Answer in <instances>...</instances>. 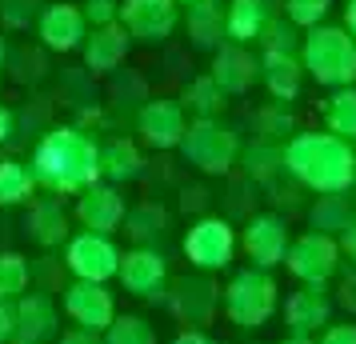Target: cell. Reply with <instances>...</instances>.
I'll use <instances>...</instances> for the list:
<instances>
[{
  "label": "cell",
  "instance_id": "obj_1",
  "mask_svg": "<svg viewBox=\"0 0 356 344\" xmlns=\"http://www.w3.org/2000/svg\"><path fill=\"white\" fill-rule=\"evenodd\" d=\"M33 177L52 197H81L100 177L97 140L72 124L49 129L33 148Z\"/></svg>",
  "mask_w": 356,
  "mask_h": 344
},
{
  "label": "cell",
  "instance_id": "obj_2",
  "mask_svg": "<svg viewBox=\"0 0 356 344\" xmlns=\"http://www.w3.org/2000/svg\"><path fill=\"white\" fill-rule=\"evenodd\" d=\"M289 168L316 193H340L353 181V152L332 136H300L289 148Z\"/></svg>",
  "mask_w": 356,
  "mask_h": 344
},
{
  "label": "cell",
  "instance_id": "obj_3",
  "mask_svg": "<svg viewBox=\"0 0 356 344\" xmlns=\"http://www.w3.org/2000/svg\"><path fill=\"white\" fill-rule=\"evenodd\" d=\"M225 316L236 328H264L280 309V288L268 268H241L225 288Z\"/></svg>",
  "mask_w": 356,
  "mask_h": 344
},
{
  "label": "cell",
  "instance_id": "obj_4",
  "mask_svg": "<svg viewBox=\"0 0 356 344\" xmlns=\"http://www.w3.org/2000/svg\"><path fill=\"white\" fill-rule=\"evenodd\" d=\"M168 312L184 328H204L216 320V312L225 304V288L212 280V272H188L168 284Z\"/></svg>",
  "mask_w": 356,
  "mask_h": 344
},
{
  "label": "cell",
  "instance_id": "obj_5",
  "mask_svg": "<svg viewBox=\"0 0 356 344\" xmlns=\"http://www.w3.org/2000/svg\"><path fill=\"white\" fill-rule=\"evenodd\" d=\"M120 248L113 245V236L100 232H76L65 245V268L72 272V280H92V284H108L113 277H120Z\"/></svg>",
  "mask_w": 356,
  "mask_h": 344
},
{
  "label": "cell",
  "instance_id": "obj_6",
  "mask_svg": "<svg viewBox=\"0 0 356 344\" xmlns=\"http://www.w3.org/2000/svg\"><path fill=\"white\" fill-rule=\"evenodd\" d=\"M232 252H236V232L220 216L196 220L188 229V236H184V256H188V264L196 272H220V268H228Z\"/></svg>",
  "mask_w": 356,
  "mask_h": 344
},
{
  "label": "cell",
  "instance_id": "obj_7",
  "mask_svg": "<svg viewBox=\"0 0 356 344\" xmlns=\"http://www.w3.org/2000/svg\"><path fill=\"white\" fill-rule=\"evenodd\" d=\"M60 304H65V316L72 320V328L100 332V336H104V332L113 328V320L120 316L113 293H108V284H92V280H72V284H65Z\"/></svg>",
  "mask_w": 356,
  "mask_h": 344
},
{
  "label": "cell",
  "instance_id": "obj_8",
  "mask_svg": "<svg viewBox=\"0 0 356 344\" xmlns=\"http://www.w3.org/2000/svg\"><path fill=\"white\" fill-rule=\"evenodd\" d=\"M284 264H289V272L300 280V284L324 288V284L340 272V245L332 236H324V232H305L300 240H292Z\"/></svg>",
  "mask_w": 356,
  "mask_h": 344
},
{
  "label": "cell",
  "instance_id": "obj_9",
  "mask_svg": "<svg viewBox=\"0 0 356 344\" xmlns=\"http://www.w3.org/2000/svg\"><path fill=\"white\" fill-rule=\"evenodd\" d=\"M116 280L136 300H148V304L168 300V261L156 248H129L120 256V277Z\"/></svg>",
  "mask_w": 356,
  "mask_h": 344
},
{
  "label": "cell",
  "instance_id": "obj_10",
  "mask_svg": "<svg viewBox=\"0 0 356 344\" xmlns=\"http://www.w3.org/2000/svg\"><path fill=\"white\" fill-rule=\"evenodd\" d=\"M180 148H184V156H188L196 168H204V172H225L228 161H232V152H236V140H232L220 124L196 120V124H188Z\"/></svg>",
  "mask_w": 356,
  "mask_h": 344
},
{
  "label": "cell",
  "instance_id": "obj_11",
  "mask_svg": "<svg viewBox=\"0 0 356 344\" xmlns=\"http://www.w3.org/2000/svg\"><path fill=\"white\" fill-rule=\"evenodd\" d=\"M72 216L81 220L84 232H100V236H113L120 224H124V197L116 193L113 184H92L76 197V208Z\"/></svg>",
  "mask_w": 356,
  "mask_h": 344
},
{
  "label": "cell",
  "instance_id": "obj_12",
  "mask_svg": "<svg viewBox=\"0 0 356 344\" xmlns=\"http://www.w3.org/2000/svg\"><path fill=\"white\" fill-rule=\"evenodd\" d=\"M24 232L29 240L40 248H56V245H68L72 240V216H68L65 200L60 197H36L29 204V216H24Z\"/></svg>",
  "mask_w": 356,
  "mask_h": 344
},
{
  "label": "cell",
  "instance_id": "obj_13",
  "mask_svg": "<svg viewBox=\"0 0 356 344\" xmlns=\"http://www.w3.org/2000/svg\"><path fill=\"white\" fill-rule=\"evenodd\" d=\"M332 320V296L316 288V284H300L296 293L284 300V325H289L292 336H312V332H324Z\"/></svg>",
  "mask_w": 356,
  "mask_h": 344
},
{
  "label": "cell",
  "instance_id": "obj_14",
  "mask_svg": "<svg viewBox=\"0 0 356 344\" xmlns=\"http://www.w3.org/2000/svg\"><path fill=\"white\" fill-rule=\"evenodd\" d=\"M244 252H248V261L257 264V268H273L289 256V224L280 220V216H252L248 220V229L241 236Z\"/></svg>",
  "mask_w": 356,
  "mask_h": 344
},
{
  "label": "cell",
  "instance_id": "obj_15",
  "mask_svg": "<svg viewBox=\"0 0 356 344\" xmlns=\"http://www.w3.org/2000/svg\"><path fill=\"white\" fill-rule=\"evenodd\" d=\"M60 336V309L52 293H24L17 300V341L44 344Z\"/></svg>",
  "mask_w": 356,
  "mask_h": 344
},
{
  "label": "cell",
  "instance_id": "obj_16",
  "mask_svg": "<svg viewBox=\"0 0 356 344\" xmlns=\"http://www.w3.org/2000/svg\"><path fill=\"white\" fill-rule=\"evenodd\" d=\"M84 13L81 8H72V4H49L40 20H36V36H40V44L52 52H72L76 44H84Z\"/></svg>",
  "mask_w": 356,
  "mask_h": 344
},
{
  "label": "cell",
  "instance_id": "obj_17",
  "mask_svg": "<svg viewBox=\"0 0 356 344\" xmlns=\"http://www.w3.org/2000/svg\"><path fill=\"white\" fill-rule=\"evenodd\" d=\"M136 129L145 136V145L152 148H172L184 140V113H180L172 100H152L140 108V120H136Z\"/></svg>",
  "mask_w": 356,
  "mask_h": 344
},
{
  "label": "cell",
  "instance_id": "obj_18",
  "mask_svg": "<svg viewBox=\"0 0 356 344\" xmlns=\"http://www.w3.org/2000/svg\"><path fill=\"white\" fill-rule=\"evenodd\" d=\"M124 28L140 40H161L172 28V4L168 0H129L124 4Z\"/></svg>",
  "mask_w": 356,
  "mask_h": 344
},
{
  "label": "cell",
  "instance_id": "obj_19",
  "mask_svg": "<svg viewBox=\"0 0 356 344\" xmlns=\"http://www.w3.org/2000/svg\"><path fill=\"white\" fill-rule=\"evenodd\" d=\"M124 49H129V40H124V28H92V36L84 40V60L92 72H108L124 60Z\"/></svg>",
  "mask_w": 356,
  "mask_h": 344
},
{
  "label": "cell",
  "instance_id": "obj_20",
  "mask_svg": "<svg viewBox=\"0 0 356 344\" xmlns=\"http://www.w3.org/2000/svg\"><path fill=\"white\" fill-rule=\"evenodd\" d=\"M36 177L29 164L20 161H0V208H17V204H33L36 200Z\"/></svg>",
  "mask_w": 356,
  "mask_h": 344
},
{
  "label": "cell",
  "instance_id": "obj_21",
  "mask_svg": "<svg viewBox=\"0 0 356 344\" xmlns=\"http://www.w3.org/2000/svg\"><path fill=\"white\" fill-rule=\"evenodd\" d=\"M140 148L132 145V140H108V145L100 148V177H108V181H132V177H140Z\"/></svg>",
  "mask_w": 356,
  "mask_h": 344
},
{
  "label": "cell",
  "instance_id": "obj_22",
  "mask_svg": "<svg viewBox=\"0 0 356 344\" xmlns=\"http://www.w3.org/2000/svg\"><path fill=\"white\" fill-rule=\"evenodd\" d=\"M24 293H33V264L20 252H0V300L17 304Z\"/></svg>",
  "mask_w": 356,
  "mask_h": 344
},
{
  "label": "cell",
  "instance_id": "obj_23",
  "mask_svg": "<svg viewBox=\"0 0 356 344\" xmlns=\"http://www.w3.org/2000/svg\"><path fill=\"white\" fill-rule=\"evenodd\" d=\"M124 224H129V236L136 240V248H152L148 240H161L164 229H168V216H164L161 204H140V208H132L124 216Z\"/></svg>",
  "mask_w": 356,
  "mask_h": 344
},
{
  "label": "cell",
  "instance_id": "obj_24",
  "mask_svg": "<svg viewBox=\"0 0 356 344\" xmlns=\"http://www.w3.org/2000/svg\"><path fill=\"white\" fill-rule=\"evenodd\" d=\"M104 344H156V328L148 325L145 316L124 312V316H116L113 328L104 332Z\"/></svg>",
  "mask_w": 356,
  "mask_h": 344
},
{
  "label": "cell",
  "instance_id": "obj_25",
  "mask_svg": "<svg viewBox=\"0 0 356 344\" xmlns=\"http://www.w3.org/2000/svg\"><path fill=\"white\" fill-rule=\"evenodd\" d=\"M348 224H353V216H348V208L340 204L337 197H328V200H321L316 208H312V229L316 232H324V236H332V232H348Z\"/></svg>",
  "mask_w": 356,
  "mask_h": 344
},
{
  "label": "cell",
  "instance_id": "obj_26",
  "mask_svg": "<svg viewBox=\"0 0 356 344\" xmlns=\"http://www.w3.org/2000/svg\"><path fill=\"white\" fill-rule=\"evenodd\" d=\"M328 124L340 132V136H356V97H337L332 108H328Z\"/></svg>",
  "mask_w": 356,
  "mask_h": 344
},
{
  "label": "cell",
  "instance_id": "obj_27",
  "mask_svg": "<svg viewBox=\"0 0 356 344\" xmlns=\"http://www.w3.org/2000/svg\"><path fill=\"white\" fill-rule=\"evenodd\" d=\"M116 17L113 0H88V8H84V20H92V28H108Z\"/></svg>",
  "mask_w": 356,
  "mask_h": 344
},
{
  "label": "cell",
  "instance_id": "obj_28",
  "mask_svg": "<svg viewBox=\"0 0 356 344\" xmlns=\"http://www.w3.org/2000/svg\"><path fill=\"white\" fill-rule=\"evenodd\" d=\"M17 341V304L13 300H0V344Z\"/></svg>",
  "mask_w": 356,
  "mask_h": 344
},
{
  "label": "cell",
  "instance_id": "obj_29",
  "mask_svg": "<svg viewBox=\"0 0 356 344\" xmlns=\"http://www.w3.org/2000/svg\"><path fill=\"white\" fill-rule=\"evenodd\" d=\"M316 344H356V325H328Z\"/></svg>",
  "mask_w": 356,
  "mask_h": 344
},
{
  "label": "cell",
  "instance_id": "obj_30",
  "mask_svg": "<svg viewBox=\"0 0 356 344\" xmlns=\"http://www.w3.org/2000/svg\"><path fill=\"white\" fill-rule=\"evenodd\" d=\"M340 304L348 312H356V261L344 268V277H340Z\"/></svg>",
  "mask_w": 356,
  "mask_h": 344
},
{
  "label": "cell",
  "instance_id": "obj_31",
  "mask_svg": "<svg viewBox=\"0 0 356 344\" xmlns=\"http://www.w3.org/2000/svg\"><path fill=\"white\" fill-rule=\"evenodd\" d=\"M184 100L193 104L196 113H212V108H216V97H212V88H209V84H196V88H193V92H188Z\"/></svg>",
  "mask_w": 356,
  "mask_h": 344
},
{
  "label": "cell",
  "instance_id": "obj_32",
  "mask_svg": "<svg viewBox=\"0 0 356 344\" xmlns=\"http://www.w3.org/2000/svg\"><path fill=\"white\" fill-rule=\"evenodd\" d=\"M56 344H104V336L100 332H84V328H65L56 336Z\"/></svg>",
  "mask_w": 356,
  "mask_h": 344
},
{
  "label": "cell",
  "instance_id": "obj_33",
  "mask_svg": "<svg viewBox=\"0 0 356 344\" xmlns=\"http://www.w3.org/2000/svg\"><path fill=\"white\" fill-rule=\"evenodd\" d=\"M13 132H17V116L8 104H0V145H8L13 140Z\"/></svg>",
  "mask_w": 356,
  "mask_h": 344
},
{
  "label": "cell",
  "instance_id": "obj_34",
  "mask_svg": "<svg viewBox=\"0 0 356 344\" xmlns=\"http://www.w3.org/2000/svg\"><path fill=\"white\" fill-rule=\"evenodd\" d=\"M172 344H216V341H212L204 328H184V332H180V336H177Z\"/></svg>",
  "mask_w": 356,
  "mask_h": 344
},
{
  "label": "cell",
  "instance_id": "obj_35",
  "mask_svg": "<svg viewBox=\"0 0 356 344\" xmlns=\"http://www.w3.org/2000/svg\"><path fill=\"white\" fill-rule=\"evenodd\" d=\"M340 248H344V252H348V256H353V261H356V220H353V224H348V232L340 236Z\"/></svg>",
  "mask_w": 356,
  "mask_h": 344
},
{
  "label": "cell",
  "instance_id": "obj_36",
  "mask_svg": "<svg viewBox=\"0 0 356 344\" xmlns=\"http://www.w3.org/2000/svg\"><path fill=\"white\" fill-rule=\"evenodd\" d=\"M280 344H316L312 336H289V341H280Z\"/></svg>",
  "mask_w": 356,
  "mask_h": 344
},
{
  "label": "cell",
  "instance_id": "obj_37",
  "mask_svg": "<svg viewBox=\"0 0 356 344\" xmlns=\"http://www.w3.org/2000/svg\"><path fill=\"white\" fill-rule=\"evenodd\" d=\"M8 65V44H4V36H0V68Z\"/></svg>",
  "mask_w": 356,
  "mask_h": 344
},
{
  "label": "cell",
  "instance_id": "obj_38",
  "mask_svg": "<svg viewBox=\"0 0 356 344\" xmlns=\"http://www.w3.org/2000/svg\"><path fill=\"white\" fill-rule=\"evenodd\" d=\"M13 344H29V341H13Z\"/></svg>",
  "mask_w": 356,
  "mask_h": 344
}]
</instances>
